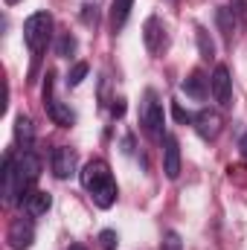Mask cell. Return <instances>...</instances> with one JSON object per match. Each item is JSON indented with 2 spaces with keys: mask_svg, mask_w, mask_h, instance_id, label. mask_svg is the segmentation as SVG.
Returning <instances> with one entry per match:
<instances>
[{
  "mask_svg": "<svg viewBox=\"0 0 247 250\" xmlns=\"http://www.w3.org/2000/svg\"><path fill=\"white\" fill-rule=\"evenodd\" d=\"M82 187L90 192V198H93V204L99 209H111L117 204V195H120L117 192V181H114V175H111L105 160H90L82 169Z\"/></svg>",
  "mask_w": 247,
  "mask_h": 250,
  "instance_id": "cell-1",
  "label": "cell"
},
{
  "mask_svg": "<svg viewBox=\"0 0 247 250\" xmlns=\"http://www.w3.org/2000/svg\"><path fill=\"white\" fill-rule=\"evenodd\" d=\"M50 35H53V18H50V12H35V15L26 18V23H23V41H26V47L32 50L35 59L47 50Z\"/></svg>",
  "mask_w": 247,
  "mask_h": 250,
  "instance_id": "cell-2",
  "label": "cell"
},
{
  "mask_svg": "<svg viewBox=\"0 0 247 250\" xmlns=\"http://www.w3.org/2000/svg\"><path fill=\"white\" fill-rule=\"evenodd\" d=\"M38 178H41V160L32 151H23L21 157H15V195H18V201H23L32 192Z\"/></svg>",
  "mask_w": 247,
  "mask_h": 250,
  "instance_id": "cell-3",
  "label": "cell"
},
{
  "mask_svg": "<svg viewBox=\"0 0 247 250\" xmlns=\"http://www.w3.org/2000/svg\"><path fill=\"white\" fill-rule=\"evenodd\" d=\"M140 123L145 128V134H151L154 140H163V125H166V114H163V102L157 99V93L148 87L143 93V102H140Z\"/></svg>",
  "mask_w": 247,
  "mask_h": 250,
  "instance_id": "cell-4",
  "label": "cell"
},
{
  "mask_svg": "<svg viewBox=\"0 0 247 250\" xmlns=\"http://www.w3.org/2000/svg\"><path fill=\"white\" fill-rule=\"evenodd\" d=\"M44 108H47V117L62 128H70L76 123V114L53 96V73H47V82H44Z\"/></svg>",
  "mask_w": 247,
  "mask_h": 250,
  "instance_id": "cell-5",
  "label": "cell"
},
{
  "mask_svg": "<svg viewBox=\"0 0 247 250\" xmlns=\"http://www.w3.org/2000/svg\"><path fill=\"white\" fill-rule=\"evenodd\" d=\"M209 90H212V96H215V102L221 108H230L233 105V79H230V70L224 64L215 67V73L209 79Z\"/></svg>",
  "mask_w": 247,
  "mask_h": 250,
  "instance_id": "cell-6",
  "label": "cell"
},
{
  "mask_svg": "<svg viewBox=\"0 0 247 250\" xmlns=\"http://www.w3.org/2000/svg\"><path fill=\"white\" fill-rule=\"evenodd\" d=\"M6 242H9V248L12 250L32 248V242H35V227H32V221H29V218H15V221L9 224Z\"/></svg>",
  "mask_w": 247,
  "mask_h": 250,
  "instance_id": "cell-7",
  "label": "cell"
},
{
  "mask_svg": "<svg viewBox=\"0 0 247 250\" xmlns=\"http://www.w3.org/2000/svg\"><path fill=\"white\" fill-rule=\"evenodd\" d=\"M163 172L169 181H175L181 175V143L175 134H166L163 137Z\"/></svg>",
  "mask_w": 247,
  "mask_h": 250,
  "instance_id": "cell-8",
  "label": "cell"
},
{
  "mask_svg": "<svg viewBox=\"0 0 247 250\" xmlns=\"http://www.w3.org/2000/svg\"><path fill=\"white\" fill-rule=\"evenodd\" d=\"M192 123H195L198 134H201L204 140H215V137L221 134V117H218V111H212V108H204V111H198Z\"/></svg>",
  "mask_w": 247,
  "mask_h": 250,
  "instance_id": "cell-9",
  "label": "cell"
},
{
  "mask_svg": "<svg viewBox=\"0 0 247 250\" xmlns=\"http://www.w3.org/2000/svg\"><path fill=\"white\" fill-rule=\"evenodd\" d=\"M53 175L59 181H67L70 175H76V151L67 148V146H59L53 151Z\"/></svg>",
  "mask_w": 247,
  "mask_h": 250,
  "instance_id": "cell-10",
  "label": "cell"
},
{
  "mask_svg": "<svg viewBox=\"0 0 247 250\" xmlns=\"http://www.w3.org/2000/svg\"><path fill=\"white\" fill-rule=\"evenodd\" d=\"M0 181H3V201H6V204H18V195H15V157H12V154L3 157Z\"/></svg>",
  "mask_w": 247,
  "mask_h": 250,
  "instance_id": "cell-11",
  "label": "cell"
},
{
  "mask_svg": "<svg viewBox=\"0 0 247 250\" xmlns=\"http://www.w3.org/2000/svg\"><path fill=\"white\" fill-rule=\"evenodd\" d=\"M53 207V198L47 195V192H29L26 198H23V209H26V215H32V218H38V215H47V209Z\"/></svg>",
  "mask_w": 247,
  "mask_h": 250,
  "instance_id": "cell-12",
  "label": "cell"
},
{
  "mask_svg": "<svg viewBox=\"0 0 247 250\" xmlns=\"http://www.w3.org/2000/svg\"><path fill=\"white\" fill-rule=\"evenodd\" d=\"M143 41H145V50L148 53H160L163 47V26L157 18H148L145 26H143Z\"/></svg>",
  "mask_w": 247,
  "mask_h": 250,
  "instance_id": "cell-13",
  "label": "cell"
},
{
  "mask_svg": "<svg viewBox=\"0 0 247 250\" xmlns=\"http://www.w3.org/2000/svg\"><path fill=\"white\" fill-rule=\"evenodd\" d=\"M184 93L192 96V99H206V93H209V79H206L201 70L189 73V79L184 82Z\"/></svg>",
  "mask_w": 247,
  "mask_h": 250,
  "instance_id": "cell-14",
  "label": "cell"
},
{
  "mask_svg": "<svg viewBox=\"0 0 247 250\" xmlns=\"http://www.w3.org/2000/svg\"><path fill=\"white\" fill-rule=\"evenodd\" d=\"M215 23H218L221 35H224L227 41H233V32H236V12H233L230 6H221V9L215 12Z\"/></svg>",
  "mask_w": 247,
  "mask_h": 250,
  "instance_id": "cell-15",
  "label": "cell"
},
{
  "mask_svg": "<svg viewBox=\"0 0 247 250\" xmlns=\"http://www.w3.org/2000/svg\"><path fill=\"white\" fill-rule=\"evenodd\" d=\"M131 6H134V0H114V6H111V26H114V32L125 26V21L131 15Z\"/></svg>",
  "mask_w": 247,
  "mask_h": 250,
  "instance_id": "cell-16",
  "label": "cell"
},
{
  "mask_svg": "<svg viewBox=\"0 0 247 250\" xmlns=\"http://www.w3.org/2000/svg\"><path fill=\"white\" fill-rule=\"evenodd\" d=\"M15 137H18V143L23 146V148H29V143H32V137H35V131H32V120L29 117H18L15 120Z\"/></svg>",
  "mask_w": 247,
  "mask_h": 250,
  "instance_id": "cell-17",
  "label": "cell"
},
{
  "mask_svg": "<svg viewBox=\"0 0 247 250\" xmlns=\"http://www.w3.org/2000/svg\"><path fill=\"white\" fill-rule=\"evenodd\" d=\"M195 41H198V53H201V59H212L215 56V44H212V38H209V32L204 29V26H195Z\"/></svg>",
  "mask_w": 247,
  "mask_h": 250,
  "instance_id": "cell-18",
  "label": "cell"
},
{
  "mask_svg": "<svg viewBox=\"0 0 247 250\" xmlns=\"http://www.w3.org/2000/svg\"><path fill=\"white\" fill-rule=\"evenodd\" d=\"M87 70H90V67H87L84 62L73 64V70L67 73V84H70V87H79V84L84 82V76H87Z\"/></svg>",
  "mask_w": 247,
  "mask_h": 250,
  "instance_id": "cell-19",
  "label": "cell"
},
{
  "mask_svg": "<svg viewBox=\"0 0 247 250\" xmlns=\"http://www.w3.org/2000/svg\"><path fill=\"white\" fill-rule=\"evenodd\" d=\"M56 53H59L62 59H70V56L76 53V38H73L70 32H64L62 38H59V47H56Z\"/></svg>",
  "mask_w": 247,
  "mask_h": 250,
  "instance_id": "cell-20",
  "label": "cell"
},
{
  "mask_svg": "<svg viewBox=\"0 0 247 250\" xmlns=\"http://www.w3.org/2000/svg\"><path fill=\"white\" fill-rule=\"evenodd\" d=\"M160 250H184V242H181V236H178L175 230H169V233L163 236V242H160Z\"/></svg>",
  "mask_w": 247,
  "mask_h": 250,
  "instance_id": "cell-21",
  "label": "cell"
},
{
  "mask_svg": "<svg viewBox=\"0 0 247 250\" xmlns=\"http://www.w3.org/2000/svg\"><path fill=\"white\" fill-rule=\"evenodd\" d=\"M117 242H120V236H117L114 230H102V233H99V245H102V250H117Z\"/></svg>",
  "mask_w": 247,
  "mask_h": 250,
  "instance_id": "cell-22",
  "label": "cell"
},
{
  "mask_svg": "<svg viewBox=\"0 0 247 250\" xmlns=\"http://www.w3.org/2000/svg\"><path fill=\"white\" fill-rule=\"evenodd\" d=\"M175 120H178V123H192V120H195V117H192V114H189V111H184V108H181V105H178V102H175Z\"/></svg>",
  "mask_w": 247,
  "mask_h": 250,
  "instance_id": "cell-23",
  "label": "cell"
},
{
  "mask_svg": "<svg viewBox=\"0 0 247 250\" xmlns=\"http://www.w3.org/2000/svg\"><path fill=\"white\" fill-rule=\"evenodd\" d=\"M82 18H84V23H96V9L90 12V6H84V12H82Z\"/></svg>",
  "mask_w": 247,
  "mask_h": 250,
  "instance_id": "cell-24",
  "label": "cell"
},
{
  "mask_svg": "<svg viewBox=\"0 0 247 250\" xmlns=\"http://www.w3.org/2000/svg\"><path fill=\"white\" fill-rule=\"evenodd\" d=\"M123 114H125V102L120 99V102L114 105V117H123Z\"/></svg>",
  "mask_w": 247,
  "mask_h": 250,
  "instance_id": "cell-25",
  "label": "cell"
},
{
  "mask_svg": "<svg viewBox=\"0 0 247 250\" xmlns=\"http://www.w3.org/2000/svg\"><path fill=\"white\" fill-rule=\"evenodd\" d=\"M239 151H242V157L247 160V131H245V137H242V143H239Z\"/></svg>",
  "mask_w": 247,
  "mask_h": 250,
  "instance_id": "cell-26",
  "label": "cell"
},
{
  "mask_svg": "<svg viewBox=\"0 0 247 250\" xmlns=\"http://www.w3.org/2000/svg\"><path fill=\"white\" fill-rule=\"evenodd\" d=\"M67 250H84V248H82V245H70Z\"/></svg>",
  "mask_w": 247,
  "mask_h": 250,
  "instance_id": "cell-27",
  "label": "cell"
},
{
  "mask_svg": "<svg viewBox=\"0 0 247 250\" xmlns=\"http://www.w3.org/2000/svg\"><path fill=\"white\" fill-rule=\"evenodd\" d=\"M6 3H9V6H15V3H21V0H6Z\"/></svg>",
  "mask_w": 247,
  "mask_h": 250,
  "instance_id": "cell-28",
  "label": "cell"
}]
</instances>
